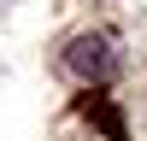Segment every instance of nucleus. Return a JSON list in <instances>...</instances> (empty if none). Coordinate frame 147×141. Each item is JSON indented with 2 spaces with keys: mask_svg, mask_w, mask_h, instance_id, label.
I'll use <instances>...</instances> for the list:
<instances>
[{
  "mask_svg": "<svg viewBox=\"0 0 147 141\" xmlns=\"http://www.w3.org/2000/svg\"><path fill=\"white\" fill-rule=\"evenodd\" d=\"M65 70H71L77 82H112L118 53H112V41H106V35H77V41L65 47Z\"/></svg>",
  "mask_w": 147,
  "mask_h": 141,
  "instance_id": "nucleus-1",
  "label": "nucleus"
}]
</instances>
